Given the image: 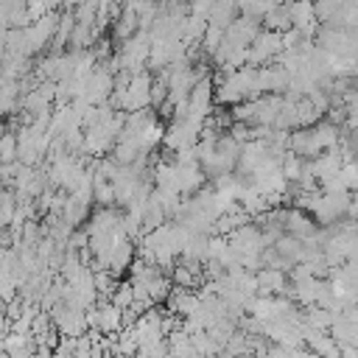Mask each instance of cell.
<instances>
[{
    "mask_svg": "<svg viewBox=\"0 0 358 358\" xmlns=\"http://www.w3.org/2000/svg\"><path fill=\"white\" fill-rule=\"evenodd\" d=\"M280 48H282V36H280L277 31L257 34V39H255V42H252V48H249V62L263 64V62H266V59H271Z\"/></svg>",
    "mask_w": 358,
    "mask_h": 358,
    "instance_id": "6da1fadb",
    "label": "cell"
},
{
    "mask_svg": "<svg viewBox=\"0 0 358 358\" xmlns=\"http://www.w3.org/2000/svg\"><path fill=\"white\" fill-rule=\"evenodd\" d=\"M3 347H6V355L8 358H34L39 344L34 336H17V333H8L3 338Z\"/></svg>",
    "mask_w": 358,
    "mask_h": 358,
    "instance_id": "7a4b0ae2",
    "label": "cell"
},
{
    "mask_svg": "<svg viewBox=\"0 0 358 358\" xmlns=\"http://www.w3.org/2000/svg\"><path fill=\"white\" fill-rule=\"evenodd\" d=\"M98 333H117L120 327H123V310L117 308V305H112V302H101L98 308Z\"/></svg>",
    "mask_w": 358,
    "mask_h": 358,
    "instance_id": "3957f363",
    "label": "cell"
},
{
    "mask_svg": "<svg viewBox=\"0 0 358 358\" xmlns=\"http://www.w3.org/2000/svg\"><path fill=\"white\" fill-rule=\"evenodd\" d=\"M14 213H17V196H14V190L0 187V227H3V229L11 227Z\"/></svg>",
    "mask_w": 358,
    "mask_h": 358,
    "instance_id": "277c9868",
    "label": "cell"
},
{
    "mask_svg": "<svg viewBox=\"0 0 358 358\" xmlns=\"http://www.w3.org/2000/svg\"><path fill=\"white\" fill-rule=\"evenodd\" d=\"M17 151H20L17 131H6V134L0 137V165H11V162H17Z\"/></svg>",
    "mask_w": 358,
    "mask_h": 358,
    "instance_id": "5b68a950",
    "label": "cell"
},
{
    "mask_svg": "<svg viewBox=\"0 0 358 358\" xmlns=\"http://www.w3.org/2000/svg\"><path fill=\"white\" fill-rule=\"evenodd\" d=\"M6 131H8V129H6V126H3V120H0V137H3Z\"/></svg>",
    "mask_w": 358,
    "mask_h": 358,
    "instance_id": "8992f818",
    "label": "cell"
}]
</instances>
